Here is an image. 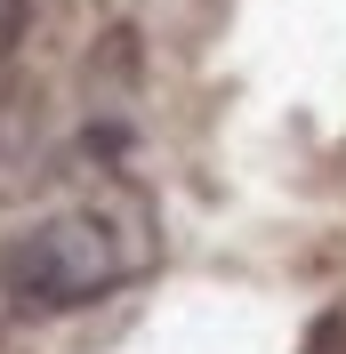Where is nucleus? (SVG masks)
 <instances>
[{"mask_svg": "<svg viewBox=\"0 0 346 354\" xmlns=\"http://www.w3.org/2000/svg\"><path fill=\"white\" fill-rule=\"evenodd\" d=\"M137 266H145V242L113 209L81 201V209L33 218L0 242V298L17 314H81L97 298H113Z\"/></svg>", "mask_w": 346, "mask_h": 354, "instance_id": "1", "label": "nucleus"}, {"mask_svg": "<svg viewBox=\"0 0 346 354\" xmlns=\"http://www.w3.org/2000/svg\"><path fill=\"white\" fill-rule=\"evenodd\" d=\"M24 24H33V0H0V57L24 41Z\"/></svg>", "mask_w": 346, "mask_h": 354, "instance_id": "2", "label": "nucleus"}]
</instances>
